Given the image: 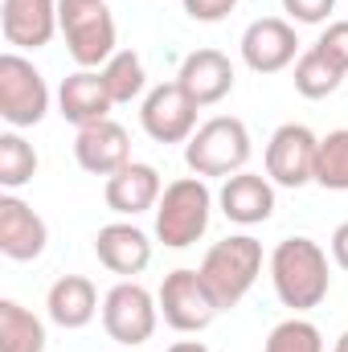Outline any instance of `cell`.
<instances>
[{
	"instance_id": "24",
	"label": "cell",
	"mask_w": 348,
	"mask_h": 352,
	"mask_svg": "<svg viewBox=\"0 0 348 352\" xmlns=\"http://www.w3.org/2000/svg\"><path fill=\"white\" fill-rule=\"evenodd\" d=\"M33 176H37V152H33V144L21 131H4L0 135V184H4V192L25 188Z\"/></svg>"
},
{
	"instance_id": "3",
	"label": "cell",
	"mask_w": 348,
	"mask_h": 352,
	"mask_svg": "<svg viewBox=\"0 0 348 352\" xmlns=\"http://www.w3.org/2000/svg\"><path fill=\"white\" fill-rule=\"evenodd\" d=\"M213 192L205 184V176H180L173 184H164V197L160 205L152 209L156 213V238L160 246L168 250H188L205 230H209V217H213Z\"/></svg>"
},
{
	"instance_id": "12",
	"label": "cell",
	"mask_w": 348,
	"mask_h": 352,
	"mask_svg": "<svg viewBox=\"0 0 348 352\" xmlns=\"http://www.w3.org/2000/svg\"><path fill=\"white\" fill-rule=\"evenodd\" d=\"M45 242H50L45 217L33 205H25L17 192H4L0 197V254L12 263H33L45 254Z\"/></svg>"
},
{
	"instance_id": "29",
	"label": "cell",
	"mask_w": 348,
	"mask_h": 352,
	"mask_svg": "<svg viewBox=\"0 0 348 352\" xmlns=\"http://www.w3.org/2000/svg\"><path fill=\"white\" fill-rule=\"evenodd\" d=\"M238 8V0H184V12L201 25H217Z\"/></svg>"
},
{
	"instance_id": "26",
	"label": "cell",
	"mask_w": 348,
	"mask_h": 352,
	"mask_svg": "<svg viewBox=\"0 0 348 352\" xmlns=\"http://www.w3.org/2000/svg\"><path fill=\"white\" fill-rule=\"evenodd\" d=\"M262 352H324V332L312 320L291 316V320H283V324L270 328Z\"/></svg>"
},
{
	"instance_id": "5",
	"label": "cell",
	"mask_w": 348,
	"mask_h": 352,
	"mask_svg": "<svg viewBox=\"0 0 348 352\" xmlns=\"http://www.w3.org/2000/svg\"><path fill=\"white\" fill-rule=\"evenodd\" d=\"M250 127L238 115H213L205 119L193 140L184 144V164L193 176H234L250 164Z\"/></svg>"
},
{
	"instance_id": "25",
	"label": "cell",
	"mask_w": 348,
	"mask_h": 352,
	"mask_svg": "<svg viewBox=\"0 0 348 352\" xmlns=\"http://www.w3.org/2000/svg\"><path fill=\"white\" fill-rule=\"evenodd\" d=\"M316 184L348 192V127H336L320 135V156H316Z\"/></svg>"
},
{
	"instance_id": "13",
	"label": "cell",
	"mask_w": 348,
	"mask_h": 352,
	"mask_svg": "<svg viewBox=\"0 0 348 352\" xmlns=\"http://www.w3.org/2000/svg\"><path fill=\"white\" fill-rule=\"evenodd\" d=\"M217 209L234 226H262L274 213V180L262 173H250V168L226 176L217 188Z\"/></svg>"
},
{
	"instance_id": "16",
	"label": "cell",
	"mask_w": 348,
	"mask_h": 352,
	"mask_svg": "<svg viewBox=\"0 0 348 352\" xmlns=\"http://www.w3.org/2000/svg\"><path fill=\"white\" fill-rule=\"evenodd\" d=\"M102 197H107V209H111V213H119V217H135V213H148V209L160 205V197H164V180H160V173H156L152 164L131 160V164H123L115 176H107Z\"/></svg>"
},
{
	"instance_id": "15",
	"label": "cell",
	"mask_w": 348,
	"mask_h": 352,
	"mask_svg": "<svg viewBox=\"0 0 348 352\" xmlns=\"http://www.w3.org/2000/svg\"><path fill=\"white\" fill-rule=\"evenodd\" d=\"M0 33L12 50H41L58 33V0H4Z\"/></svg>"
},
{
	"instance_id": "21",
	"label": "cell",
	"mask_w": 348,
	"mask_h": 352,
	"mask_svg": "<svg viewBox=\"0 0 348 352\" xmlns=\"http://www.w3.org/2000/svg\"><path fill=\"white\" fill-rule=\"evenodd\" d=\"M0 352H45V324L17 299H0Z\"/></svg>"
},
{
	"instance_id": "1",
	"label": "cell",
	"mask_w": 348,
	"mask_h": 352,
	"mask_svg": "<svg viewBox=\"0 0 348 352\" xmlns=\"http://www.w3.org/2000/svg\"><path fill=\"white\" fill-rule=\"evenodd\" d=\"M270 283H274V295L283 307H291L295 316L320 307L332 291V270H328V254L320 242L295 234V238H283L274 250H270Z\"/></svg>"
},
{
	"instance_id": "19",
	"label": "cell",
	"mask_w": 348,
	"mask_h": 352,
	"mask_svg": "<svg viewBox=\"0 0 348 352\" xmlns=\"http://www.w3.org/2000/svg\"><path fill=\"white\" fill-rule=\"evenodd\" d=\"M111 107H115V98L107 94V82L98 70H74L58 87V111L74 127H90V123L111 119Z\"/></svg>"
},
{
	"instance_id": "4",
	"label": "cell",
	"mask_w": 348,
	"mask_h": 352,
	"mask_svg": "<svg viewBox=\"0 0 348 352\" xmlns=\"http://www.w3.org/2000/svg\"><path fill=\"white\" fill-rule=\"evenodd\" d=\"M58 29L78 70H102L119 54V33L107 0H58Z\"/></svg>"
},
{
	"instance_id": "6",
	"label": "cell",
	"mask_w": 348,
	"mask_h": 352,
	"mask_svg": "<svg viewBox=\"0 0 348 352\" xmlns=\"http://www.w3.org/2000/svg\"><path fill=\"white\" fill-rule=\"evenodd\" d=\"M45 111H50V87L41 70L17 50L0 54V119L12 131H25V127H37Z\"/></svg>"
},
{
	"instance_id": "27",
	"label": "cell",
	"mask_w": 348,
	"mask_h": 352,
	"mask_svg": "<svg viewBox=\"0 0 348 352\" xmlns=\"http://www.w3.org/2000/svg\"><path fill=\"white\" fill-rule=\"evenodd\" d=\"M316 50L328 54V58L348 74V21H328V29L316 37Z\"/></svg>"
},
{
	"instance_id": "30",
	"label": "cell",
	"mask_w": 348,
	"mask_h": 352,
	"mask_svg": "<svg viewBox=\"0 0 348 352\" xmlns=\"http://www.w3.org/2000/svg\"><path fill=\"white\" fill-rule=\"evenodd\" d=\"M332 258L340 270H348V221L336 226V234H332Z\"/></svg>"
},
{
	"instance_id": "10",
	"label": "cell",
	"mask_w": 348,
	"mask_h": 352,
	"mask_svg": "<svg viewBox=\"0 0 348 352\" xmlns=\"http://www.w3.org/2000/svg\"><path fill=\"white\" fill-rule=\"evenodd\" d=\"M197 102L184 94L180 82H160L144 94L140 102V127L156 140V144H188L197 131Z\"/></svg>"
},
{
	"instance_id": "22",
	"label": "cell",
	"mask_w": 348,
	"mask_h": 352,
	"mask_svg": "<svg viewBox=\"0 0 348 352\" xmlns=\"http://www.w3.org/2000/svg\"><path fill=\"white\" fill-rule=\"evenodd\" d=\"M340 82H345V70L328 54H320L316 45H307L299 54V62H295V90L303 98H328V94L340 90Z\"/></svg>"
},
{
	"instance_id": "28",
	"label": "cell",
	"mask_w": 348,
	"mask_h": 352,
	"mask_svg": "<svg viewBox=\"0 0 348 352\" xmlns=\"http://www.w3.org/2000/svg\"><path fill=\"white\" fill-rule=\"evenodd\" d=\"M336 0H283V12L295 21V25H324L332 16Z\"/></svg>"
},
{
	"instance_id": "31",
	"label": "cell",
	"mask_w": 348,
	"mask_h": 352,
	"mask_svg": "<svg viewBox=\"0 0 348 352\" xmlns=\"http://www.w3.org/2000/svg\"><path fill=\"white\" fill-rule=\"evenodd\" d=\"M168 352H209V349H205L201 340H176V344H173Z\"/></svg>"
},
{
	"instance_id": "14",
	"label": "cell",
	"mask_w": 348,
	"mask_h": 352,
	"mask_svg": "<svg viewBox=\"0 0 348 352\" xmlns=\"http://www.w3.org/2000/svg\"><path fill=\"white\" fill-rule=\"evenodd\" d=\"M74 160L90 176H115L123 164H131V140L115 119L78 127L74 135Z\"/></svg>"
},
{
	"instance_id": "20",
	"label": "cell",
	"mask_w": 348,
	"mask_h": 352,
	"mask_svg": "<svg viewBox=\"0 0 348 352\" xmlns=\"http://www.w3.org/2000/svg\"><path fill=\"white\" fill-rule=\"evenodd\" d=\"M98 311H102L98 287L90 283L87 274H62V278L50 287V295H45V316H50L58 328H66V332L87 328Z\"/></svg>"
},
{
	"instance_id": "17",
	"label": "cell",
	"mask_w": 348,
	"mask_h": 352,
	"mask_svg": "<svg viewBox=\"0 0 348 352\" xmlns=\"http://www.w3.org/2000/svg\"><path fill=\"white\" fill-rule=\"evenodd\" d=\"M94 254L111 274L131 278V274H144L152 263V238L131 221H111L94 234Z\"/></svg>"
},
{
	"instance_id": "11",
	"label": "cell",
	"mask_w": 348,
	"mask_h": 352,
	"mask_svg": "<svg viewBox=\"0 0 348 352\" xmlns=\"http://www.w3.org/2000/svg\"><path fill=\"white\" fill-rule=\"evenodd\" d=\"M242 62L254 70V74H279L287 70L291 62H299V37H295V25L283 21V16H259L246 25L242 41Z\"/></svg>"
},
{
	"instance_id": "18",
	"label": "cell",
	"mask_w": 348,
	"mask_h": 352,
	"mask_svg": "<svg viewBox=\"0 0 348 352\" xmlns=\"http://www.w3.org/2000/svg\"><path fill=\"white\" fill-rule=\"evenodd\" d=\"M176 82H180L184 94L205 111V107L221 102V98L234 90V62H230L221 50H193V54L180 62Z\"/></svg>"
},
{
	"instance_id": "7",
	"label": "cell",
	"mask_w": 348,
	"mask_h": 352,
	"mask_svg": "<svg viewBox=\"0 0 348 352\" xmlns=\"http://www.w3.org/2000/svg\"><path fill=\"white\" fill-rule=\"evenodd\" d=\"M156 324H160V303L144 283L123 278L102 295V328L115 344L140 349L156 336Z\"/></svg>"
},
{
	"instance_id": "8",
	"label": "cell",
	"mask_w": 348,
	"mask_h": 352,
	"mask_svg": "<svg viewBox=\"0 0 348 352\" xmlns=\"http://www.w3.org/2000/svg\"><path fill=\"white\" fill-rule=\"evenodd\" d=\"M156 303H160V316L173 332H205L221 316V303L205 287L201 270H188V266L164 274V283L156 291Z\"/></svg>"
},
{
	"instance_id": "23",
	"label": "cell",
	"mask_w": 348,
	"mask_h": 352,
	"mask_svg": "<svg viewBox=\"0 0 348 352\" xmlns=\"http://www.w3.org/2000/svg\"><path fill=\"white\" fill-rule=\"evenodd\" d=\"M98 74H102V82H107V94L115 98V107H123V102H131V98H140V94L148 90L144 58H140L135 50H119Z\"/></svg>"
},
{
	"instance_id": "32",
	"label": "cell",
	"mask_w": 348,
	"mask_h": 352,
	"mask_svg": "<svg viewBox=\"0 0 348 352\" xmlns=\"http://www.w3.org/2000/svg\"><path fill=\"white\" fill-rule=\"evenodd\" d=\"M332 352H348V328H345V332H340V340L332 344Z\"/></svg>"
},
{
	"instance_id": "9",
	"label": "cell",
	"mask_w": 348,
	"mask_h": 352,
	"mask_svg": "<svg viewBox=\"0 0 348 352\" xmlns=\"http://www.w3.org/2000/svg\"><path fill=\"white\" fill-rule=\"evenodd\" d=\"M316 156L320 135L307 123H283L266 140V176L279 188H303L316 180Z\"/></svg>"
},
{
	"instance_id": "2",
	"label": "cell",
	"mask_w": 348,
	"mask_h": 352,
	"mask_svg": "<svg viewBox=\"0 0 348 352\" xmlns=\"http://www.w3.org/2000/svg\"><path fill=\"white\" fill-rule=\"evenodd\" d=\"M197 270H201L205 287L213 291V299L221 303V311H230V307H238V303L250 295V287L259 283L262 242L250 238V234H230V238H221V242L209 246L205 263L197 266Z\"/></svg>"
}]
</instances>
